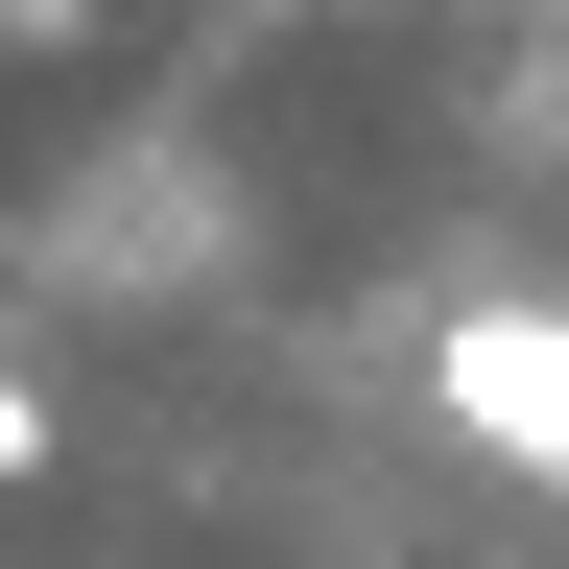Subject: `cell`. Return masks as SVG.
I'll return each instance as SVG.
<instances>
[{
    "mask_svg": "<svg viewBox=\"0 0 569 569\" xmlns=\"http://www.w3.org/2000/svg\"><path fill=\"white\" fill-rule=\"evenodd\" d=\"M427 403H451L498 475H546V498H569V309H546V284H475V309H427Z\"/></svg>",
    "mask_w": 569,
    "mask_h": 569,
    "instance_id": "cell-1",
    "label": "cell"
},
{
    "mask_svg": "<svg viewBox=\"0 0 569 569\" xmlns=\"http://www.w3.org/2000/svg\"><path fill=\"white\" fill-rule=\"evenodd\" d=\"M0 475H48V380H24V356H0Z\"/></svg>",
    "mask_w": 569,
    "mask_h": 569,
    "instance_id": "cell-2",
    "label": "cell"
}]
</instances>
